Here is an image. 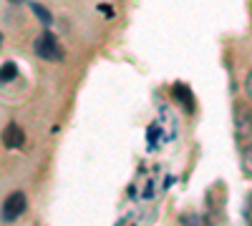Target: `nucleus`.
<instances>
[{
    "instance_id": "f257e3e1",
    "label": "nucleus",
    "mask_w": 252,
    "mask_h": 226,
    "mask_svg": "<svg viewBox=\"0 0 252 226\" xmlns=\"http://www.w3.org/2000/svg\"><path fill=\"white\" fill-rule=\"evenodd\" d=\"M232 121H235V136L245 146L247 141H252V108L245 103V100H237L235 103Z\"/></svg>"
},
{
    "instance_id": "f03ea898",
    "label": "nucleus",
    "mask_w": 252,
    "mask_h": 226,
    "mask_svg": "<svg viewBox=\"0 0 252 226\" xmlns=\"http://www.w3.org/2000/svg\"><path fill=\"white\" fill-rule=\"evenodd\" d=\"M35 53L40 55V58H46V60H51V63H58V60H63V46L58 43V38L53 35V33H40L38 38H35Z\"/></svg>"
},
{
    "instance_id": "7ed1b4c3",
    "label": "nucleus",
    "mask_w": 252,
    "mask_h": 226,
    "mask_svg": "<svg viewBox=\"0 0 252 226\" xmlns=\"http://www.w3.org/2000/svg\"><path fill=\"white\" fill-rule=\"evenodd\" d=\"M23 211H26V194H23V191L10 194V196L5 199V203H3V219H5V221H15Z\"/></svg>"
},
{
    "instance_id": "20e7f679",
    "label": "nucleus",
    "mask_w": 252,
    "mask_h": 226,
    "mask_svg": "<svg viewBox=\"0 0 252 226\" xmlns=\"http://www.w3.org/2000/svg\"><path fill=\"white\" fill-rule=\"evenodd\" d=\"M3 143H5V149H20L26 143L23 128H20L18 123H8L5 131H3Z\"/></svg>"
},
{
    "instance_id": "39448f33",
    "label": "nucleus",
    "mask_w": 252,
    "mask_h": 226,
    "mask_svg": "<svg viewBox=\"0 0 252 226\" xmlns=\"http://www.w3.org/2000/svg\"><path fill=\"white\" fill-rule=\"evenodd\" d=\"M31 13L40 20L43 25H51L53 23V15H51V10L46 8V5H40V3H31Z\"/></svg>"
},
{
    "instance_id": "423d86ee",
    "label": "nucleus",
    "mask_w": 252,
    "mask_h": 226,
    "mask_svg": "<svg viewBox=\"0 0 252 226\" xmlns=\"http://www.w3.org/2000/svg\"><path fill=\"white\" fill-rule=\"evenodd\" d=\"M15 75H18V66L13 63V60L3 63V66H0V86H3V83H8V80H13Z\"/></svg>"
},
{
    "instance_id": "0eeeda50",
    "label": "nucleus",
    "mask_w": 252,
    "mask_h": 226,
    "mask_svg": "<svg viewBox=\"0 0 252 226\" xmlns=\"http://www.w3.org/2000/svg\"><path fill=\"white\" fill-rule=\"evenodd\" d=\"M242 169L247 176H252V146H242Z\"/></svg>"
},
{
    "instance_id": "6e6552de",
    "label": "nucleus",
    "mask_w": 252,
    "mask_h": 226,
    "mask_svg": "<svg viewBox=\"0 0 252 226\" xmlns=\"http://www.w3.org/2000/svg\"><path fill=\"white\" fill-rule=\"evenodd\" d=\"M245 88H247V96H250V100H252V71L247 73V80H245Z\"/></svg>"
},
{
    "instance_id": "1a4fd4ad",
    "label": "nucleus",
    "mask_w": 252,
    "mask_h": 226,
    "mask_svg": "<svg viewBox=\"0 0 252 226\" xmlns=\"http://www.w3.org/2000/svg\"><path fill=\"white\" fill-rule=\"evenodd\" d=\"M8 3H13V5H23L26 0H8Z\"/></svg>"
},
{
    "instance_id": "9d476101",
    "label": "nucleus",
    "mask_w": 252,
    "mask_h": 226,
    "mask_svg": "<svg viewBox=\"0 0 252 226\" xmlns=\"http://www.w3.org/2000/svg\"><path fill=\"white\" fill-rule=\"evenodd\" d=\"M0 48H3V33H0Z\"/></svg>"
}]
</instances>
